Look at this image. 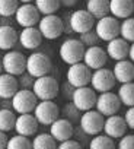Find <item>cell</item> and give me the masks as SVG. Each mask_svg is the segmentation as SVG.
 I'll return each mask as SVG.
<instances>
[{
	"mask_svg": "<svg viewBox=\"0 0 134 149\" xmlns=\"http://www.w3.org/2000/svg\"><path fill=\"white\" fill-rule=\"evenodd\" d=\"M115 146V140L112 137H109L108 134H95L93 139L89 142V148L90 149H109Z\"/></svg>",
	"mask_w": 134,
	"mask_h": 149,
	"instance_id": "f546056e",
	"label": "cell"
},
{
	"mask_svg": "<svg viewBox=\"0 0 134 149\" xmlns=\"http://www.w3.org/2000/svg\"><path fill=\"white\" fill-rule=\"evenodd\" d=\"M34 76H31V74L25 70L23 73H21L19 74V79H18V84H19V86H22V88H32V84H34Z\"/></svg>",
	"mask_w": 134,
	"mask_h": 149,
	"instance_id": "8d00e7d4",
	"label": "cell"
},
{
	"mask_svg": "<svg viewBox=\"0 0 134 149\" xmlns=\"http://www.w3.org/2000/svg\"><path fill=\"white\" fill-rule=\"evenodd\" d=\"M77 3V0H60V6H64V8H72Z\"/></svg>",
	"mask_w": 134,
	"mask_h": 149,
	"instance_id": "60d3db41",
	"label": "cell"
},
{
	"mask_svg": "<svg viewBox=\"0 0 134 149\" xmlns=\"http://www.w3.org/2000/svg\"><path fill=\"white\" fill-rule=\"evenodd\" d=\"M73 133H75V127H73L72 121L67 120V118L58 117L50 124V134L55 139L57 143L73 137Z\"/></svg>",
	"mask_w": 134,
	"mask_h": 149,
	"instance_id": "e0dca14e",
	"label": "cell"
},
{
	"mask_svg": "<svg viewBox=\"0 0 134 149\" xmlns=\"http://www.w3.org/2000/svg\"><path fill=\"white\" fill-rule=\"evenodd\" d=\"M115 76L112 70L106 69V67H99L95 69L90 74V85L96 92H105V91H111L115 85Z\"/></svg>",
	"mask_w": 134,
	"mask_h": 149,
	"instance_id": "8fae6325",
	"label": "cell"
},
{
	"mask_svg": "<svg viewBox=\"0 0 134 149\" xmlns=\"http://www.w3.org/2000/svg\"><path fill=\"white\" fill-rule=\"evenodd\" d=\"M31 89L35 94V97L38 98V101H41V100H54L58 95L60 88H58V82L54 76L44 74V76L34 79Z\"/></svg>",
	"mask_w": 134,
	"mask_h": 149,
	"instance_id": "6da1fadb",
	"label": "cell"
},
{
	"mask_svg": "<svg viewBox=\"0 0 134 149\" xmlns=\"http://www.w3.org/2000/svg\"><path fill=\"white\" fill-rule=\"evenodd\" d=\"M96 102V91L92 86H77L72 94V104L77 111H86L95 108Z\"/></svg>",
	"mask_w": 134,
	"mask_h": 149,
	"instance_id": "ba28073f",
	"label": "cell"
},
{
	"mask_svg": "<svg viewBox=\"0 0 134 149\" xmlns=\"http://www.w3.org/2000/svg\"><path fill=\"white\" fill-rule=\"evenodd\" d=\"M18 41L21 42V45L26 50H35L41 45L42 42V35L38 29V26H25L18 37Z\"/></svg>",
	"mask_w": 134,
	"mask_h": 149,
	"instance_id": "ffe728a7",
	"label": "cell"
},
{
	"mask_svg": "<svg viewBox=\"0 0 134 149\" xmlns=\"http://www.w3.org/2000/svg\"><path fill=\"white\" fill-rule=\"evenodd\" d=\"M8 134H6V132H2L0 130V149H3V148H6V145H8Z\"/></svg>",
	"mask_w": 134,
	"mask_h": 149,
	"instance_id": "ab89813d",
	"label": "cell"
},
{
	"mask_svg": "<svg viewBox=\"0 0 134 149\" xmlns=\"http://www.w3.org/2000/svg\"><path fill=\"white\" fill-rule=\"evenodd\" d=\"M133 63H134V41L130 44V47H128V56H127Z\"/></svg>",
	"mask_w": 134,
	"mask_h": 149,
	"instance_id": "b9f144b4",
	"label": "cell"
},
{
	"mask_svg": "<svg viewBox=\"0 0 134 149\" xmlns=\"http://www.w3.org/2000/svg\"><path fill=\"white\" fill-rule=\"evenodd\" d=\"M93 29L101 41H109L119 35V22L115 16L105 15L95 21Z\"/></svg>",
	"mask_w": 134,
	"mask_h": 149,
	"instance_id": "8992f818",
	"label": "cell"
},
{
	"mask_svg": "<svg viewBox=\"0 0 134 149\" xmlns=\"http://www.w3.org/2000/svg\"><path fill=\"white\" fill-rule=\"evenodd\" d=\"M37 25L42 38L45 40H57L64 32V22L55 13L42 15V18H39Z\"/></svg>",
	"mask_w": 134,
	"mask_h": 149,
	"instance_id": "7a4b0ae2",
	"label": "cell"
},
{
	"mask_svg": "<svg viewBox=\"0 0 134 149\" xmlns=\"http://www.w3.org/2000/svg\"><path fill=\"white\" fill-rule=\"evenodd\" d=\"M117 95H118L122 105H125V107L134 105V82L131 81V82L121 84V86L118 88Z\"/></svg>",
	"mask_w": 134,
	"mask_h": 149,
	"instance_id": "4316f807",
	"label": "cell"
},
{
	"mask_svg": "<svg viewBox=\"0 0 134 149\" xmlns=\"http://www.w3.org/2000/svg\"><path fill=\"white\" fill-rule=\"evenodd\" d=\"M80 35V41L83 42V45L85 47H90V45H96L101 40H99V37L96 35V32H95V29L92 28V29H89V31H86V32H83V34H79Z\"/></svg>",
	"mask_w": 134,
	"mask_h": 149,
	"instance_id": "e575fe53",
	"label": "cell"
},
{
	"mask_svg": "<svg viewBox=\"0 0 134 149\" xmlns=\"http://www.w3.org/2000/svg\"><path fill=\"white\" fill-rule=\"evenodd\" d=\"M32 148H35V149H52V148H57V142L50 133H39L34 137Z\"/></svg>",
	"mask_w": 134,
	"mask_h": 149,
	"instance_id": "f1b7e54d",
	"label": "cell"
},
{
	"mask_svg": "<svg viewBox=\"0 0 134 149\" xmlns=\"http://www.w3.org/2000/svg\"><path fill=\"white\" fill-rule=\"evenodd\" d=\"M10 100H12V102H10L12 104V108L18 114L32 113L34 108H35V105H37V102H38V98L35 97V94L29 88H21V89H18Z\"/></svg>",
	"mask_w": 134,
	"mask_h": 149,
	"instance_id": "277c9868",
	"label": "cell"
},
{
	"mask_svg": "<svg viewBox=\"0 0 134 149\" xmlns=\"http://www.w3.org/2000/svg\"><path fill=\"white\" fill-rule=\"evenodd\" d=\"M52 69L51 58L45 53H32L26 57V72L34 78L48 74Z\"/></svg>",
	"mask_w": 134,
	"mask_h": 149,
	"instance_id": "5b68a950",
	"label": "cell"
},
{
	"mask_svg": "<svg viewBox=\"0 0 134 149\" xmlns=\"http://www.w3.org/2000/svg\"><path fill=\"white\" fill-rule=\"evenodd\" d=\"M2 67L3 72L10 73L13 76H19L26 69V57L16 50H8L6 54L2 57Z\"/></svg>",
	"mask_w": 134,
	"mask_h": 149,
	"instance_id": "30bf717a",
	"label": "cell"
},
{
	"mask_svg": "<svg viewBox=\"0 0 134 149\" xmlns=\"http://www.w3.org/2000/svg\"><path fill=\"white\" fill-rule=\"evenodd\" d=\"M18 31L12 25H0V50H12L18 42Z\"/></svg>",
	"mask_w": 134,
	"mask_h": 149,
	"instance_id": "d4e9b609",
	"label": "cell"
},
{
	"mask_svg": "<svg viewBox=\"0 0 134 149\" xmlns=\"http://www.w3.org/2000/svg\"><path fill=\"white\" fill-rule=\"evenodd\" d=\"M39 18H41V13L38 12L37 6L32 2L31 3L19 5L16 12H15V21L22 28H25V26H35L38 24Z\"/></svg>",
	"mask_w": 134,
	"mask_h": 149,
	"instance_id": "5bb4252c",
	"label": "cell"
},
{
	"mask_svg": "<svg viewBox=\"0 0 134 149\" xmlns=\"http://www.w3.org/2000/svg\"><path fill=\"white\" fill-rule=\"evenodd\" d=\"M34 5L41 15H50L60 9V0H34Z\"/></svg>",
	"mask_w": 134,
	"mask_h": 149,
	"instance_id": "4dcf8cb0",
	"label": "cell"
},
{
	"mask_svg": "<svg viewBox=\"0 0 134 149\" xmlns=\"http://www.w3.org/2000/svg\"><path fill=\"white\" fill-rule=\"evenodd\" d=\"M19 6V0H0V18H10Z\"/></svg>",
	"mask_w": 134,
	"mask_h": 149,
	"instance_id": "836d02e7",
	"label": "cell"
},
{
	"mask_svg": "<svg viewBox=\"0 0 134 149\" xmlns=\"http://www.w3.org/2000/svg\"><path fill=\"white\" fill-rule=\"evenodd\" d=\"M34 0H19V3H31Z\"/></svg>",
	"mask_w": 134,
	"mask_h": 149,
	"instance_id": "7bdbcfd3",
	"label": "cell"
},
{
	"mask_svg": "<svg viewBox=\"0 0 134 149\" xmlns=\"http://www.w3.org/2000/svg\"><path fill=\"white\" fill-rule=\"evenodd\" d=\"M106 60H108L106 51H105L102 47H99L98 44H96V45L86 47V48H85V53H83V58H82V61H83L90 70L104 67V66L106 64Z\"/></svg>",
	"mask_w": 134,
	"mask_h": 149,
	"instance_id": "2e32d148",
	"label": "cell"
},
{
	"mask_svg": "<svg viewBox=\"0 0 134 149\" xmlns=\"http://www.w3.org/2000/svg\"><path fill=\"white\" fill-rule=\"evenodd\" d=\"M121 107V101L118 98L117 94H114L112 91H105V92H99V95H96V102H95V108L104 116H111V114H117L118 110Z\"/></svg>",
	"mask_w": 134,
	"mask_h": 149,
	"instance_id": "7c38bea8",
	"label": "cell"
},
{
	"mask_svg": "<svg viewBox=\"0 0 134 149\" xmlns=\"http://www.w3.org/2000/svg\"><path fill=\"white\" fill-rule=\"evenodd\" d=\"M6 148L8 149H29V148H32V142L29 140L28 136H23V134L16 133L15 136H12V137L8 139Z\"/></svg>",
	"mask_w": 134,
	"mask_h": 149,
	"instance_id": "1f68e13d",
	"label": "cell"
},
{
	"mask_svg": "<svg viewBox=\"0 0 134 149\" xmlns=\"http://www.w3.org/2000/svg\"><path fill=\"white\" fill-rule=\"evenodd\" d=\"M86 10L95 19H99L105 15H109V0H88Z\"/></svg>",
	"mask_w": 134,
	"mask_h": 149,
	"instance_id": "484cf974",
	"label": "cell"
},
{
	"mask_svg": "<svg viewBox=\"0 0 134 149\" xmlns=\"http://www.w3.org/2000/svg\"><path fill=\"white\" fill-rule=\"evenodd\" d=\"M102 127H104V116L98 110L90 108V110L83 111L80 117V129L86 134L95 136L102 132Z\"/></svg>",
	"mask_w": 134,
	"mask_h": 149,
	"instance_id": "4fadbf2b",
	"label": "cell"
},
{
	"mask_svg": "<svg viewBox=\"0 0 134 149\" xmlns=\"http://www.w3.org/2000/svg\"><path fill=\"white\" fill-rule=\"evenodd\" d=\"M57 145H58L60 149H79V148H82L80 142H77V140L72 139V137L70 139H66V140H63V142H60Z\"/></svg>",
	"mask_w": 134,
	"mask_h": 149,
	"instance_id": "74e56055",
	"label": "cell"
},
{
	"mask_svg": "<svg viewBox=\"0 0 134 149\" xmlns=\"http://www.w3.org/2000/svg\"><path fill=\"white\" fill-rule=\"evenodd\" d=\"M124 120H125L127 129H131V130H134V105L128 107V110L125 111Z\"/></svg>",
	"mask_w": 134,
	"mask_h": 149,
	"instance_id": "f35d334b",
	"label": "cell"
},
{
	"mask_svg": "<svg viewBox=\"0 0 134 149\" xmlns=\"http://www.w3.org/2000/svg\"><path fill=\"white\" fill-rule=\"evenodd\" d=\"M134 0H109V13L117 19H125L133 15Z\"/></svg>",
	"mask_w": 134,
	"mask_h": 149,
	"instance_id": "cb8c5ba5",
	"label": "cell"
},
{
	"mask_svg": "<svg viewBox=\"0 0 134 149\" xmlns=\"http://www.w3.org/2000/svg\"><path fill=\"white\" fill-rule=\"evenodd\" d=\"M3 72V67H2V58H0V73Z\"/></svg>",
	"mask_w": 134,
	"mask_h": 149,
	"instance_id": "ee69618b",
	"label": "cell"
},
{
	"mask_svg": "<svg viewBox=\"0 0 134 149\" xmlns=\"http://www.w3.org/2000/svg\"><path fill=\"white\" fill-rule=\"evenodd\" d=\"M90 74H92V70L83 61H77V63L69 64L66 78H67V82H69L73 88H77V86L89 85Z\"/></svg>",
	"mask_w": 134,
	"mask_h": 149,
	"instance_id": "9c48e42d",
	"label": "cell"
},
{
	"mask_svg": "<svg viewBox=\"0 0 134 149\" xmlns=\"http://www.w3.org/2000/svg\"><path fill=\"white\" fill-rule=\"evenodd\" d=\"M39 127V123L37 121L35 116L31 114V113H23V114H19L15 120V127L13 130L19 134H23V136H34L37 133Z\"/></svg>",
	"mask_w": 134,
	"mask_h": 149,
	"instance_id": "d6986e66",
	"label": "cell"
},
{
	"mask_svg": "<svg viewBox=\"0 0 134 149\" xmlns=\"http://www.w3.org/2000/svg\"><path fill=\"white\" fill-rule=\"evenodd\" d=\"M133 13H134V9H133Z\"/></svg>",
	"mask_w": 134,
	"mask_h": 149,
	"instance_id": "f6af8a7d",
	"label": "cell"
},
{
	"mask_svg": "<svg viewBox=\"0 0 134 149\" xmlns=\"http://www.w3.org/2000/svg\"><path fill=\"white\" fill-rule=\"evenodd\" d=\"M118 148H121V149H134V134H122L119 137Z\"/></svg>",
	"mask_w": 134,
	"mask_h": 149,
	"instance_id": "d590c367",
	"label": "cell"
},
{
	"mask_svg": "<svg viewBox=\"0 0 134 149\" xmlns=\"http://www.w3.org/2000/svg\"><path fill=\"white\" fill-rule=\"evenodd\" d=\"M32 113H34L37 121L42 126H50L55 118L60 117V108L52 100L38 101Z\"/></svg>",
	"mask_w": 134,
	"mask_h": 149,
	"instance_id": "52a82bcc",
	"label": "cell"
},
{
	"mask_svg": "<svg viewBox=\"0 0 134 149\" xmlns=\"http://www.w3.org/2000/svg\"><path fill=\"white\" fill-rule=\"evenodd\" d=\"M119 37H122L128 42L134 41V18L128 16L119 24Z\"/></svg>",
	"mask_w": 134,
	"mask_h": 149,
	"instance_id": "d6a6232c",
	"label": "cell"
},
{
	"mask_svg": "<svg viewBox=\"0 0 134 149\" xmlns=\"http://www.w3.org/2000/svg\"><path fill=\"white\" fill-rule=\"evenodd\" d=\"M95 18L86 10V9H79L75 10L70 18H69V26L73 32L76 34H83L95 26Z\"/></svg>",
	"mask_w": 134,
	"mask_h": 149,
	"instance_id": "9a60e30c",
	"label": "cell"
},
{
	"mask_svg": "<svg viewBox=\"0 0 134 149\" xmlns=\"http://www.w3.org/2000/svg\"><path fill=\"white\" fill-rule=\"evenodd\" d=\"M106 54L109 58L112 60H122V58H127L128 56V47H130V42L127 40H124L122 37H115L109 41H106Z\"/></svg>",
	"mask_w": 134,
	"mask_h": 149,
	"instance_id": "44dd1931",
	"label": "cell"
},
{
	"mask_svg": "<svg viewBox=\"0 0 134 149\" xmlns=\"http://www.w3.org/2000/svg\"><path fill=\"white\" fill-rule=\"evenodd\" d=\"M85 45L80 40L77 38H67L61 42L58 54L60 58L66 63V64H73L77 61H82L83 58V53H85Z\"/></svg>",
	"mask_w": 134,
	"mask_h": 149,
	"instance_id": "3957f363",
	"label": "cell"
},
{
	"mask_svg": "<svg viewBox=\"0 0 134 149\" xmlns=\"http://www.w3.org/2000/svg\"><path fill=\"white\" fill-rule=\"evenodd\" d=\"M112 73L115 76V81L119 84L131 82V81H134V63L127 58L117 60V63L112 69Z\"/></svg>",
	"mask_w": 134,
	"mask_h": 149,
	"instance_id": "7402d4cb",
	"label": "cell"
},
{
	"mask_svg": "<svg viewBox=\"0 0 134 149\" xmlns=\"http://www.w3.org/2000/svg\"><path fill=\"white\" fill-rule=\"evenodd\" d=\"M104 133L108 134L109 137H112L114 140L115 139H119L122 134H125L127 132V124H125V120L124 117L121 116H117V114H111V116H106V118L104 120V127H102Z\"/></svg>",
	"mask_w": 134,
	"mask_h": 149,
	"instance_id": "ac0fdd59",
	"label": "cell"
},
{
	"mask_svg": "<svg viewBox=\"0 0 134 149\" xmlns=\"http://www.w3.org/2000/svg\"><path fill=\"white\" fill-rule=\"evenodd\" d=\"M18 89H19V84H18L16 76L6 72L0 73V98L10 100Z\"/></svg>",
	"mask_w": 134,
	"mask_h": 149,
	"instance_id": "603a6c76",
	"label": "cell"
},
{
	"mask_svg": "<svg viewBox=\"0 0 134 149\" xmlns=\"http://www.w3.org/2000/svg\"><path fill=\"white\" fill-rule=\"evenodd\" d=\"M16 116L10 108H0V130L2 132H10L15 127Z\"/></svg>",
	"mask_w": 134,
	"mask_h": 149,
	"instance_id": "83f0119b",
	"label": "cell"
}]
</instances>
